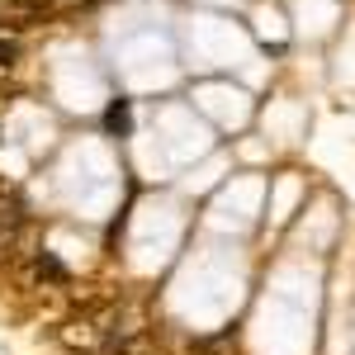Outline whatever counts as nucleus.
Segmentation results:
<instances>
[{
	"mask_svg": "<svg viewBox=\"0 0 355 355\" xmlns=\"http://www.w3.org/2000/svg\"><path fill=\"white\" fill-rule=\"evenodd\" d=\"M57 341H62L67 351H76V355H105L110 322H105V313H100V318H71V322L57 327Z\"/></svg>",
	"mask_w": 355,
	"mask_h": 355,
	"instance_id": "1",
	"label": "nucleus"
},
{
	"mask_svg": "<svg viewBox=\"0 0 355 355\" xmlns=\"http://www.w3.org/2000/svg\"><path fill=\"white\" fill-rule=\"evenodd\" d=\"M105 128H110V137H128V133H133V110H128V100H110V110H105Z\"/></svg>",
	"mask_w": 355,
	"mask_h": 355,
	"instance_id": "2",
	"label": "nucleus"
},
{
	"mask_svg": "<svg viewBox=\"0 0 355 355\" xmlns=\"http://www.w3.org/2000/svg\"><path fill=\"white\" fill-rule=\"evenodd\" d=\"M24 218H28L24 204H19L10 190H0V227H15V232H19V227H24Z\"/></svg>",
	"mask_w": 355,
	"mask_h": 355,
	"instance_id": "3",
	"label": "nucleus"
},
{
	"mask_svg": "<svg viewBox=\"0 0 355 355\" xmlns=\"http://www.w3.org/2000/svg\"><path fill=\"white\" fill-rule=\"evenodd\" d=\"M33 275H38V279H53V284H67V266H62L57 256H48V251H38V261H33Z\"/></svg>",
	"mask_w": 355,
	"mask_h": 355,
	"instance_id": "4",
	"label": "nucleus"
},
{
	"mask_svg": "<svg viewBox=\"0 0 355 355\" xmlns=\"http://www.w3.org/2000/svg\"><path fill=\"white\" fill-rule=\"evenodd\" d=\"M190 355H232V331H223V336H209V341H194Z\"/></svg>",
	"mask_w": 355,
	"mask_h": 355,
	"instance_id": "5",
	"label": "nucleus"
},
{
	"mask_svg": "<svg viewBox=\"0 0 355 355\" xmlns=\"http://www.w3.org/2000/svg\"><path fill=\"white\" fill-rule=\"evenodd\" d=\"M0 10L19 15V19H38V15H43V5H38V0H0Z\"/></svg>",
	"mask_w": 355,
	"mask_h": 355,
	"instance_id": "6",
	"label": "nucleus"
},
{
	"mask_svg": "<svg viewBox=\"0 0 355 355\" xmlns=\"http://www.w3.org/2000/svg\"><path fill=\"white\" fill-rule=\"evenodd\" d=\"M15 246H19V232L15 227H0V266L15 261Z\"/></svg>",
	"mask_w": 355,
	"mask_h": 355,
	"instance_id": "7",
	"label": "nucleus"
},
{
	"mask_svg": "<svg viewBox=\"0 0 355 355\" xmlns=\"http://www.w3.org/2000/svg\"><path fill=\"white\" fill-rule=\"evenodd\" d=\"M19 62V43L15 38H0V67H15Z\"/></svg>",
	"mask_w": 355,
	"mask_h": 355,
	"instance_id": "8",
	"label": "nucleus"
},
{
	"mask_svg": "<svg viewBox=\"0 0 355 355\" xmlns=\"http://www.w3.org/2000/svg\"><path fill=\"white\" fill-rule=\"evenodd\" d=\"M0 190H5V180H0Z\"/></svg>",
	"mask_w": 355,
	"mask_h": 355,
	"instance_id": "9",
	"label": "nucleus"
}]
</instances>
